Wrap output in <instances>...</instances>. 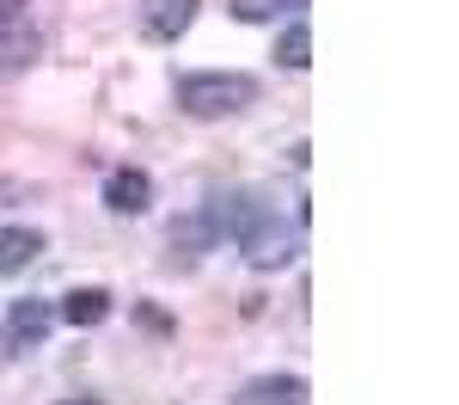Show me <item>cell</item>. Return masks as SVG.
Masks as SVG:
<instances>
[{"mask_svg": "<svg viewBox=\"0 0 459 405\" xmlns=\"http://www.w3.org/2000/svg\"><path fill=\"white\" fill-rule=\"evenodd\" d=\"M56 320H68L74 331L80 326H105L110 320V289H68L62 307H56Z\"/></svg>", "mask_w": 459, "mask_h": 405, "instance_id": "8", "label": "cell"}, {"mask_svg": "<svg viewBox=\"0 0 459 405\" xmlns=\"http://www.w3.org/2000/svg\"><path fill=\"white\" fill-rule=\"evenodd\" d=\"M313 393H307V381L300 374H257V381H246L239 393H233V405H307Z\"/></svg>", "mask_w": 459, "mask_h": 405, "instance_id": "6", "label": "cell"}, {"mask_svg": "<svg viewBox=\"0 0 459 405\" xmlns=\"http://www.w3.org/2000/svg\"><path fill=\"white\" fill-rule=\"evenodd\" d=\"M233 240H239V252H246L251 270H282V264H294V258H300V233H294V227H288V221L276 216L264 197L251 203L246 227H239Z\"/></svg>", "mask_w": 459, "mask_h": 405, "instance_id": "2", "label": "cell"}, {"mask_svg": "<svg viewBox=\"0 0 459 405\" xmlns=\"http://www.w3.org/2000/svg\"><path fill=\"white\" fill-rule=\"evenodd\" d=\"M43 233L37 227H0V277H19V270H31L37 258H43Z\"/></svg>", "mask_w": 459, "mask_h": 405, "instance_id": "7", "label": "cell"}, {"mask_svg": "<svg viewBox=\"0 0 459 405\" xmlns=\"http://www.w3.org/2000/svg\"><path fill=\"white\" fill-rule=\"evenodd\" d=\"M276 62H282L288 74H300L307 62H313V31H307V19H294V25L276 37Z\"/></svg>", "mask_w": 459, "mask_h": 405, "instance_id": "10", "label": "cell"}, {"mask_svg": "<svg viewBox=\"0 0 459 405\" xmlns=\"http://www.w3.org/2000/svg\"><path fill=\"white\" fill-rule=\"evenodd\" d=\"M25 6H31V0H0V25H19V19H25Z\"/></svg>", "mask_w": 459, "mask_h": 405, "instance_id": "12", "label": "cell"}, {"mask_svg": "<svg viewBox=\"0 0 459 405\" xmlns=\"http://www.w3.org/2000/svg\"><path fill=\"white\" fill-rule=\"evenodd\" d=\"M196 6H203V0H147L142 6V37L147 43H178V37L190 31Z\"/></svg>", "mask_w": 459, "mask_h": 405, "instance_id": "4", "label": "cell"}, {"mask_svg": "<svg viewBox=\"0 0 459 405\" xmlns=\"http://www.w3.org/2000/svg\"><path fill=\"white\" fill-rule=\"evenodd\" d=\"M147 203H153V179H147L142 166H117L105 179V209L110 216H147Z\"/></svg>", "mask_w": 459, "mask_h": 405, "instance_id": "5", "label": "cell"}, {"mask_svg": "<svg viewBox=\"0 0 459 405\" xmlns=\"http://www.w3.org/2000/svg\"><path fill=\"white\" fill-rule=\"evenodd\" d=\"M246 105H257V80L251 74H184L178 80V110L184 117H203V123H214V117H239Z\"/></svg>", "mask_w": 459, "mask_h": 405, "instance_id": "1", "label": "cell"}, {"mask_svg": "<svg viewBox=\"0 0 459 405\" xmlns=\"http://www.w3.org/2000/svg\"><path fill=\"white\" fill-rule=\"evenodd\" d=\"M31 56H37V37L31 31H19V25H6V31H0V74L31 68Z\"/></svg>", "mask_w": 459, "mask_h": 405, "instance_id": "11", "label": "cell"}, {"mask_svg": "<svg viewBox=\"0 0 459 405\" xmlns=\"http://www.w3.org/2000/svg\"><path fill=\"white\" fill-rule=\"evenodd\" d=\"M56 405H105V400H56Z\"/></svg>", "mask_w": 459, "mask_h": 405, "instance_id": "13", "label": "cell"}, {"mask_svg": "<svg viewBox=\"0 0 459 405\" xmlns=\"http://www.w3.org/2000/svg\"><path fill=\"white\" fill-rule=\"evenodd\" d=\"M49 331H56V301H37V295L13 301L6 320H0V357H13V350H37Z\"/></svg>", "mask_w": 459, "mask_h": 405, "instance_id": "3", "label": "cell"}, {"mask_svg": "<svg viewBox=\"0 0 459 405\" xmlns=\"http://www.w3.org/2000/svg\"><path fill=\"white\" fill-rule=\"evenodd\" d=\"M313 0H233V19L239 25H270V19H300Z\"/></svg>", "mask_w": 459, "mask_h": 405, "instance_id": "9", "label": "cell"}]
</instances>
